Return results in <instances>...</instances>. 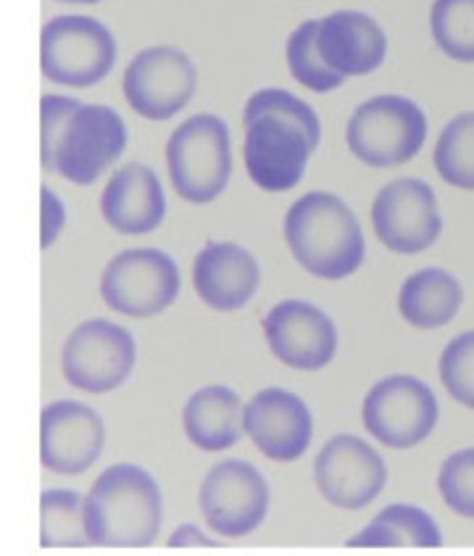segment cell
I'll use <instances>...</instances> for the list:
<instances>
[{
  "label": "cell",
  "mask_w": 474,
  "mask_h": 556,
  "mask_svg": "<svg viewBox=\"0 0 474 556\" xmlns=\"http://www.w3.org/2000/svg\"><path fill=\"white\" fill-rule=\"evenodd\" d=\"M66 225V212H64V203L59 201V195L53 193L51 188H42V249H51L59 238L61 230Z\"/></svg>",
  "instance_id": "cell-31"
},
{
  "label": "cell",
  "mask_w": 474,
  "mask_h": 556,
  "mask_svg": "<svg viewBox=\"0 0 474 556\" xmlns=\"http://www.w3.org/2000/svg\"><path fill=\"white\" fill-rule=\"evenodd\" d=\"M346 140L359 162L374 169H390L411 162L422 151L427 119L411 98L377 96L354 111Z\"/></svg>",
  "instance_id": "cell-5"
},
{
  "label": "cell",
  "mask_w": 474,
  "mask_h": 556,
  "mask_svg": "<svg viewBox=\"0 0 474 556\" xmlns=\"http://www.w3.org/2000/svg\"><path fill=\"white\" fill-rule=\"evenodd\" d=\"M317 46L330 70L343 77H359L383 66L387 37L364 11H335L319 18Z\"/></svg>",
  "instance_id": "cell-18"
},
{
  "label": "cell",
  "mask_w": 474,
  "mask_h": 556,
  "mask_svg": "<svg viewBox=\"0 0 474 556\" xmlns=\"http://www.w3.org/2000/svg\"><path fill=\"white\" fill-rule=\"evenodd\" d=\"M438 488L457 515L474 520V448L457 451L443 462Z\"/></svg>",
  "instance_id": "cell-29"
},
{
  "label": "cell",
  "mask_w": 474,
  "mask_h": 556,
  "mask_svg": "<svg viewBox=\"0 0 474 556\" xmlns=\"http://www.w3.org/2000/svg\"><path fill=\"white\" fill-rule=\"evenodd\" d=\"M180 271L175 258L158 249H132L108 262L101 277V295L114 312L148 319L175 304Z\"/></svg>",
  "instance_id": "cell-7"
},
{
  "label": "cell",
  "mask_w": 474,
  "mask_h": 556,
  "mask_svg": "<svg viewBox=\"0 0 474 556\" xmlns=\"http://www.w3.org/2000/svg\"><path fill=\"white\" fill-rule=\"evenodd\" d=\"M116 42L106 24L90 16H59L42 27L40 66L51 83L92 88L108 77Z\"/></svg>",
  "instance_id": "cell-6"
},
{
  "label": "cell",
  "mask_w": 474,
  "mask_h": 556,
  "mask_svg": "<svg viewBox=\"0 0 474 556\" xmlns=\"http://www.w3.org/2000/svg\"><path fill=\"white\" fill-rule=\"evenodd\" d=\"M85 498L74 491H46L40 498V546L79 548L88 546Z\"/></svg>",
  "instance_id": "cell-24"
},
{
  "label": "cell",
  "mask_w": 474,
  "mask_h": 556,
  "mask_svg": "<svg viewBox=\"0 0 474 556\" xmlns=\"http://www.w3.org/2000/svg\"><path fill=\"white\" fill-rule=\"evenodd\" d=\"M175 190L188 203H212L232 175L230 129L214 114H198L175 129L166 146Z\"/></svg>",
  "instance_id": "cell-4"
},
{
  "label": "cell",
  "mask_w": 474,
  "mask_h": 556,
  "mask_svg": "<svg viewBox=\"0 0 474 556\" xmlns=\"http://www.w3.org/2000/svg\"><path fill=\"white\" fill-rule=\"evenodd\" d=\"M285 240L295 262L313 277L343 280L364 262V235L346 203L332 193H309L285 214Z\"/></svg>",
  "instance_id": "cell-3"
},
{
  "label": "cell",
  "mask_w": 474,
  "mask_h": 556,
  "mask_svg": "<svg viewBox=\"0 0 474 556\" xmlns=\"http://www.w3.org/2000/svg\"><path fill=\"white\" fill-rule=\"evenodd\" d=\"M162 520V491L145 469L134 465L108 467L85 498V522L92 546H151L158 539Z\"/></svg>",
  "instance_id": "cell-2"
},
{
  "label": "cell",
  "mask_w": 474,
  "mask_h": 556,
  "mask_svg": "<svg viewBox=\"0 0 474 556\" xmlns=\"http://www.w3.org/2000/svg\"><path fill=\"white\" fill-rule=\"evenodd\" d=\"M464 290L446 269H422L403 282L398 295L401 317L417 330H435L457 317Z\"/></svg>",
  "instance_id": "cell-22"
},
{
  "label": "cell",
  "mask_w": 474,
  "mask_h": 556,
  "mask_svg": "<svg viewBox=\"0 0 474 556\" xmlns=\"http://www.w3.org/2000/svg\"><path fill=\"white\" fill-rule=\"evenodd\" d=\"M59 3H85V5H90V3H101V0H59Z\"/></svg>",
  "instance_id": "cell-33"
},
{
  "label": "cell",
  "mask_w": 474,
  "mask_h": 556,
  "mask_svg": "<svg viewBox=\"0 0 474 556\" xmlns=\"http://www.w3.org/2000/svg\"><path fill=\"white\" fill-rule=\"evenodd\" d=\"M245 432L264 456L274 462H295L311 443V412L298 395L269 388L245 406Z\"/></svg>",
  "instance_id": "cell-17"
},
{
  "label": "cell",
  "mask_w": 474,
  "mask_h": 556,
  "mask_svg": "<svg viewBox=\"0 0 474 556\" xmlns=\"http://www.w3.org/2000/svg\"><path fill=\"white\" fill-rule=\"evenodd\" d=\"M134 354V341L125 327L90 319L69 336L61 364L69 386L85 393H108L132 372Z\"/></svg>",
  "instance_id": "cell-12"
},
{
  "label": "cell",
  "mask_w": 474,
  "mask_h": 556,
  "mask_svg": "<svg viewBox=\"0 0 474 556\" xmlns=\"http://www.w3.org/2000/svg\"><path fill=\"white\" fill-rule=\"evenodd\" d=\"M364 428L387 448H414L438 425L440 409L435 393L422 380L393 375L367 393Z\"/></svg>",
  "instance_id": "cell-8"
},
{
  "label": "cell",
  "mask_w": 474,
  "mask_h": 556,
  "mask_svg": "<svg viewBox=\"0 0 474 556\" xmlns=\"http://www.w3.org/2000/svg\"><path fill=\"white\" fill-rule=\"evenodd\" d=\"M269 511V485L254 465L219 462L201 485V515L214 533L243 539L254 533Z\"/></svg>",
  "instance_id": "cell-11"
},
{
  "label": "cell",
  "mask_w": 474,
  "mask_h": 556,
  "mask_svg": "<svg viewBox=\"0 0 474 556\" xmlns=\"http://www.w3.org/2000/svg\"><path fill=\"white\" fill-rule=\"evenodd\" d=\"M243 404L227 386H208L190 395L182 422L190 443L203 451L232 448L243 435Z\"/></svg>",
  "instance_id": "cell-21"
},
{
  "label": "cell",
  "mask_w": 474,
  "mask_h": 556,
  "mask_svg": "<svg viewBox=\"0 0 474 556\" xmlns=\"http://www.w3.org/2000/svg\"><path fill=\"white\" fill-rule=\"evenodd\" d=\"M103 219L121 235H148L164 222L166 198L158 177L143 164L114 172L101 195Z\"/></svg>",
  "instance_id": "cell-20"
},
{
  "label": "cell",
  "mask_w": 474,
  "mask_h": 556,
  "mask_svg": "<svg viewBox=\"0 0 474 556\" xmlns=\"http://www.w3.org/2000/svg\"><path fill=\"white\" fill-rule=\"evenodd\" d=\"M374 235L396 253L427 251L443 232L438 198L422 180H396L385 185L372 206Z\"/></svg>",
  "instance_id": "cell-13"
},
{
  "label": "cell",
  "mask_w": 474,
  "mask_h": 556,
  "mask_svg": "<svg viewBox=\"0 0 474 556\" xmlns=\"http://www.w3.org/2000/svg\"><path fill=\"white\" fill-rule=\"evenodd\" d=\"M443 543L438 525L427 511L409 504H393L374 517L369 528L348 539V546H424Z\"/></svg>",
  "instance_id": "cell-23"
},
{
  "label": "cell",
  "mask_w": 474,
  "mask_h": 556,
  "mask_svg": "<svg viewBox=\"0 0 474 556\" xmlns=\"http://www.w3.org/2000/svg\"><path fill=\"white\" fill-rule=\"evenodd\" d=\"M430 29L448 59L474 64V0H435Z\"/></svg>",
  "instance_id": "cell-26"
},
{
  "label": "cell",
  "mask_w": 474,
  "mask_h": 556,
  "mask_svg": "<svg viewBox=\"0 0 474 556\" xmlns=\"http://www.w3.org/2000/svg\"><path fill=\"white\" fill-rule=\"evenodd\" d=\"M261 282L256 258L235 243H208L193 267L201 301L217 312H238L254 299Z\"/></svg>",
  "instance_id": "cell-19"
},
{
  "label": "cell",
  "mask_w": 474,
  "mask_h": 556,
  "mask_svg": "<svg viewBox=\"0 0 474 556\" xmlns=\"http://www.w3.org/2000/svg\"><path fill=\"white\" fill-rule=\"evenodd\" d=\"M440 380L459 404L474 409V330L446 345L440 356Z\"/></svg>",
  "instance_id": "cell-28"
},
{
  "label": "cell",
  "mask_w": 474,
  "mask_h": 556,
  "mask_svg": "<svg viewBox=\"0 0 474 556\" xmlns=\"http://www.w3.org/2000/svg\"><path fill=\"white\" fill-rule=\"evenodd\" d=\"M317 33L319 22H304L295 29L287 40V66H291L293 77L311 92L337 90L346 77L324 64L317 46Z\"/></svg>",
  "instance_id": "cell-27"
},
{
  "label": "cell",
  "mask_w": 474,
  "mask_h": 556,
  "mask_svg": "<svg viewBox=\"0 0 474 556\" xmlns=\"http://www.w3.org/2000/svg\"><path fill=\"white\" fill-rule=\"evenodd\" d=\"M433 162L448 185L459 190H474V111L448 122L435 146Z\"/></svg>",
  "instance_id": "cell-25"
},
{
  "label": "cell",
  "mask_w": 474,
  "mask_h": 556,
  "mask_svg": "<svg viewBox=\"0 0 474 556\" xmlns=\"http://www.w3.org/2000/svg\"><path fill=\"white\" fill-rule=\"evenodd\" d=\"M198 72L180 48L156 46L138 53L125 72V98L134 114L166 122L195 96Z\"/></svg>",
  "instance_id": "cell-10"
},
{
  "label": "cell",
  "mask_w": 474,
  "mask_h": 556,
  "mask_svg": "<svg viewBox=\"0 0 474 556\" xmlns=\"http://www.w3.org/2000/svg\"><path fill=\"white\" fill-rule=\"evenodd\" d=\"M319 491L332 506L364 509L383 493L387 469L383 456L356 435H335L313 465Z\"/></svg>",
  "instance_id": "cell-14"
},
{
  "label": "cell",
  "mask_w": 474,
  "mask_h": 556,
  "mask_svg": "<svg viewBox=\"0 0 474 556\" xmlns=\"http://www.w3.org/2000/svg\"><path fill=\"white\" fill-rule=\"evenodd\" d=\"M264 336L282 364L293 369H322L335 359L337 330L322 308L306 301H282L264 317Z\"/></svg>",
  "instance_id": "cell-15"
},
{
  "label": "cell",
  "mask_w": 474,
  "mask_h": 556,
  "mask_svg": "<svg viewBox=\"0 0 474 556\" xmlns=\"http://www.w3.org/2000/svg\"><path fill=\"white\" fill-rule=\"evenodd\" d=\"M169 546H217V541L203 535L195 525H182V528L169 539Z\"/></svg>",
  "instance_id": "cell-32"
},
{
  "label": "cell",
  "mask_w": 474,
  "mask_h": 556,
  "mask_svg": "<svg viewBox=\"0 0 474 556\" xmlns=\"http://www.w3.org/2000/svg\"><path fill=\"white\" fill-rule=\"evenodd\" d=\"M127 148V127L108 106L79 103L61 132L53 172L74 185H92Z\"/></svg>",
  "instance_id": "cell-9"
},
{
  "label": "cell",
  "mask_w": 474,
  "mask_h": 556,
  "mask_svg": "<svg viewBox=\"0 0 474 556\" xmlns=\"http://www.w3.org/2000/svg\"><path fill=\"white\" fill-rule=\"evenodd\" d=\"M245 166L261 190L285 193L304 180L322 127L309 103L285 90H258L243 111Z\"/></svg>",
  "instance_id": "cell-1"
},
{
  "label": "cell",
  "mask_w": 474,
  "mask_h": 556,
  "mask_svg": "<svg viewBox=\"0 0 474 556\" xmlns=\"http://www.w3.org/2000/svg\"><path fill=\"white\" fill-rule=\"evenodd\" d=\"M106 430L95 409L77 401H55L42 409L40 456L42 465L59 475H82L101 456Z\"/></svg>",
  "instance_id": "cell-16"
},
{
  "label": "cell",
  "mask_w": 474,
  "mask_h": 556,
  "mask_svg": "<svg viewBox=\"0 0 474 556\" xmlns=\"http://www.w3.org/2000/svg\"><path fill=\"white\" fill-rule=\"evenodd\" d=\"M79 109V101L74 98H64V96H46L40 101V119H42V166L48 172H53V159H55V148H59L61 132H64L66 122L74 111Z\"/></svg>",
  "instance_id": "cell-30"
}]
</instances>
